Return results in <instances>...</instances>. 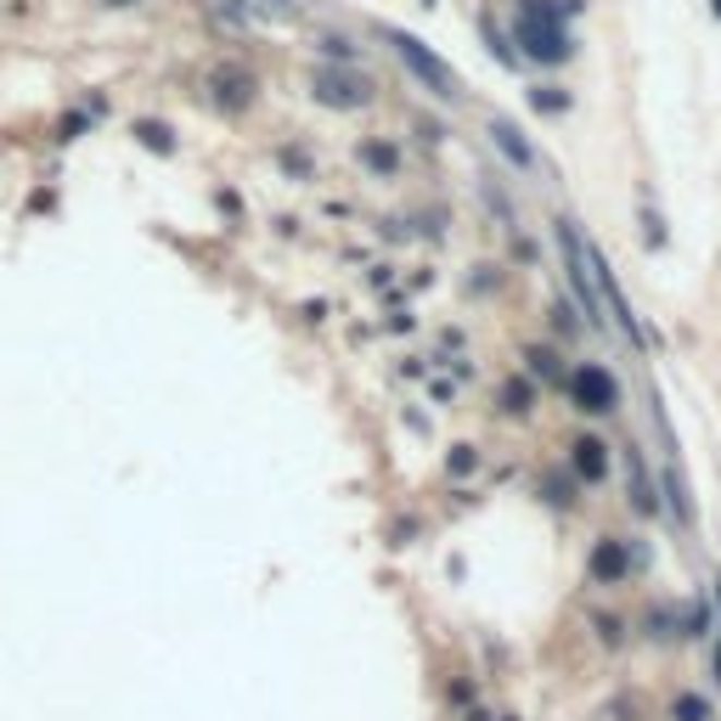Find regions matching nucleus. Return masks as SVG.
Instances as JSON below:
<instances>
[{"instance_id":"dca6fc26","label":"nucleus","mask_w":721,"mask_h":721,"mask_svg":"<svg viewBox=\"0 0 721 721\" xmlns=\"http://www.w3.org/2000/svg\"><path fill=\"white\" fill-rule=\"evenodd\" d=\"M530 108H536V113H564L570 96H564L559 85H536V90H530Z\"/></svg>"},{"instance_id":"4be33fe9","label":"nucleus","mask_w":721,"mask_h":721,"mask_svg":"<svg viewBox=\"0 0 721 721\" xmlns=\"http://www.w3.org/2000/svg\"><path fill=\"white\" fill-rule=\"evenodd\" d=\"M716 676H721V643H716Z\"/></svg>"},{"instance_id":"7ed1b4c3","label":"nucleus","mask_w":721,"mask_h":721,"mask_svg":"<svg viewBox=\"0 0 721 721\" xmlns=\"http://www.w3.org/2000/svg\"><path fill=\"white\" fill-rule=\"evenodd\" d=\"M559 248H564V277H570V293L575 305L586 310V327H603V300H598V282H592V266H586V243L570 220H559Z\"/></svg>"},{"instance_id":"f03ea898","label":"nucleus","mask_w":721,"mask_h":721,"mask_svg":"<svg viewBox=\"0 0 721 721\" xmlns=\"http://www.w3.org/2000/svg\"><path fill=\"white\" fill-rule=\"evenodd\" d=\"M389 46H395V57H401V69L423 85V90H435L440 96V102H456V96H463V90H456V74L445 69V62L429 51V46H423L417 35H395V28H389Z\"/></svg>"},{"instance_id":"f8f14e48","label":"nucleus","mask_w":721,"mask_h":721,"mask_svg":"<svg viewBox=\"0 0 721 721\" xmlns=\"http://www.w3.org/2000/svg\"><path fill=\"white\" fill-rule=\"evenodd\" d=\"M626 490H632V502H637V513H653L660 502H653V479L643 474V463H637V451H632V474H626Z\"/></svg>"},{"instance_id":"423d86ee","label":"nucleus","mask_w":721,"mask_h":721,"mask_svg":"<svg viewBox=\"0 0 721 721\" xmlns=\"http://www.w3.org/2000/svg\"><path fill=\"white\" fill-rule=\"evenodd\" d=\"M586 575H592L598 586H620V581L632 575V547L614 541V536H603V541L592 547V559H586Z\"/></svg>"},{"instance_id":"6ab92c4d","label":"nucleus","mask_w":721,"mask_h":721,"mask_svg":"<svg viewBox=\"0 0 721 721\" xmlns=\"http://www.w3.org/2000/svg\"><path fill=\"white\" fill-rule=\"evenodd\" d=\"M530 406V383H508V412H524Z\"/></svg>"},{"instance_id":"0eeeda50","label":"nucleus","mask_w":721,"mask_h":721,"mask_svg":"<svg viewBox=\"0 0 721 721\" xmlns=\"http://www.w3.org/2000/svg\"><path fill=\"white\" fill-rule=\"evenodd\" d=\"M209 90H215L220 108L237 113V108L254 102V74H248V69H215V74H209Z\"/></svg>"},{"instance_id":"a211bd4d","label":"nucleus","mask_w":721,"mask_h":721,"mask_svg":"<svg viewBox=\"0 0 721 721\" xmlns=\"http://www.w3.org/2000/svg\"><path fill=\"white\" fill-rule=\"evenodd\" d=\"M643 225H648V248H665V225H660V215H643Z\"/></svg>"},{"instance_id":"f257e3e1","label":"nucleus","mask_w":721,"mask_h":721,"mask_svg":"<svg viewBox=\"0 0 721 721\" xmlns=\"http://www.w3.org/2000/svg\"><path fill=\"white\" fill-rule=\"evenodd\" d=\"M513 35H518V46L530 51L536 62H570V57H575L564 17H559V7H547V0L518 17V28H513Z\"/></svg>"},{"instance_id":"5701e85b","label":"nucleus","mask_w":721,"mask_h":721,"mask_svg":"<svg viewBox=\"0 0 721 721\" xmlns=\"http://www.w3.org/2000/svg\"><path fill=\"white\" fill-rule=\"evenodd\" d=\"M710 12H716V17H721V0H710Z\"/></svg>"},{"instance_id":"ddd939ff","label":"nucleus","mask_w":721,"mask_h":721,"mask_svg":"<svg viewBox=\"0 0 721 721\" xmlns=\"http://www.w3.org/2000/svg\"><path fill=\"white\" fill-rule=\"evenodd\" d=\"M524 367H530L541 383H559V378H564L559 355H552V350H541V344H530V350H524Z\"/></svg>"},{"instance_id":"39448f33","label":"nucleus","mask_w":721,"mask_h":721,"mask_svg":"<svg viewBox=\"0 0 721 721\" xmlns=\"http://www.w3.org/2000/svg\"><path fill=\"white\" fill-rule=\"evenodd\" d=\"M310 96H316L321 108L350 113V108H367V102H372V85L355 80V74H344V69H321V74L310 80Z\"/></svg>"},{"instance_id":"f3484780","label":"nucleus","mask_w":721,"mask_h":721,"mask_svg":"<svg viewBox=\"0 0 721 721\" xmlns=\"http://www.w3.org/2000/svg\"><path fill=\"white\" fill-rule=\"evenodd\" d=\"M136 136L152 147V152H175V136H170V124H152V119H142L136 124Z\"/></svg>"},{"instance_id":"9b49d317","label":"nucleus","mask_w":721,"mask_h":721,"mask_svg":"<svg viewBox=\"0 0 721 721\" xmlns=\"http://www.w3.org/2000/svg\"><path fill=\"white\" fill-rule=\"evenodd\" d=\"M479 35H485V51H490V57H497V62H502V69H518V51L508 46V35H502V28H497V23H490V17H479Z\"/></svg>"},{"instance_id":"6e6552de","label":"nucleus","mask_w":721,"mask_h":721,"mask_svg":"<svg viewBox=\"0 0 721 721\" xmlns=\"http://www.w3.org/2000/svg\"><path fill=\"white\" fill-rule=\"evenodd\" d=\"M570 468H575V479L598 485V479L609 474V445H603L598 435H581V440L570 445Z\"/></svg>"},{"instance_id":"4468645a","label":"nucleus","mask_w":721,"mask_h":721,"mask_svg":"<svg viewBox=\"0 0 721 721\" xmlns=\"http://www.w3.org/2000/svg\"><path fill=\"white\" fill-rule=\"evenodd\" d=\"M671 721H710V699L705 694H676L671 699Z\"/></svg>"},{"instance_id":"412c9836","label":"nucleus","mask_w":721,"mask_h":721,"mask_svg":"<svg viewBox=\"0 0 721 721\" xmlns=\"http://www.w3.org/2000/svg\"><path fill=\"white\" fill-rule=\"evenodd\" d=\"M108 7H136V0H108Z\"/></svg>"},{"instance_id":"aec40b11","label":"nucleus","mask_w":721,"mask_h":721,"mask_svg":"<svg viewBox=\"0 0 721 721\" xmlns=\"http://www.w3.org/2000/svg\"><path fill=\"white\" fill-rule=\"evenodd\" d=\"M451 468H456V474H468V468H474V451H468V445H456V451H451Z\"/></svg>"},{"instance_id":"2eb2a0df","label":"nucleus","mask_w":721,"mask_h":721,"mask_svg":"<svg viewBox=\"0 0 721 721\" xmlns=\"http://www.w3.org/2000/svg\"><path fill=\"white\" fill-rule=\"evenodd\" d=\"M316 51H321V57H333V62H355V57H361V46L344 40V35H316Z\"/></svg>"},{"instance_id":"9d476101","label":"nucleus","mask_w":721,"mask_h":721,"mask_svg":"<svg viewBox=\"0 0 721 721\" xmlns=\"http://www.w3.org/2000/svg\"><path fill=\"white\" fill-rule=\"evenodd\" d=\"M361 163H367L372 175H383V181L401 175V152L389 147V142H361Z\"/></svg>"},{"instance_id":"20e7f679","label":"nucleus","mask_w":721,"mask_h":721,"mask_svg":"<svg viewBox=\"0 0 721 721\" xmlns=\"http://www.w3.org/2000/svg\"><path fill=\"white\" fill-rule=\"evenodd\" d=\"M570 395L581 412H614L620 406V383L609 367H598V361H581V367L570 372Z\"/></svg>"},{"instance_id":"b1692460","label":"nucleus","mask_w":721,"mask_h":721,"mask_svg":"<svg viewBox=\"0 0 721 721\" xmlns=\"http://www.w3.org/2000/svg\"><path fill=\"white\" fill-rule=\"evenodd\" d=\"M423 7H435V0H423Z\"/></svg>"},{"instance_id":"1a4fd4ad","label":"nucleus","mask_w":721,"mask_h":721,"mask_svg":"<svg viewBox=\"0 0 721 721\" xmlns=\"http://www.w3.org/2000/svg\"><path fill=\"white\" fill-rule=\"evenodd\" d=\"M490 142H497V147L508 152V163H518V170H536V152H530V142L518 136V124L490 119Z\"/></svg>"}]
</instances>
